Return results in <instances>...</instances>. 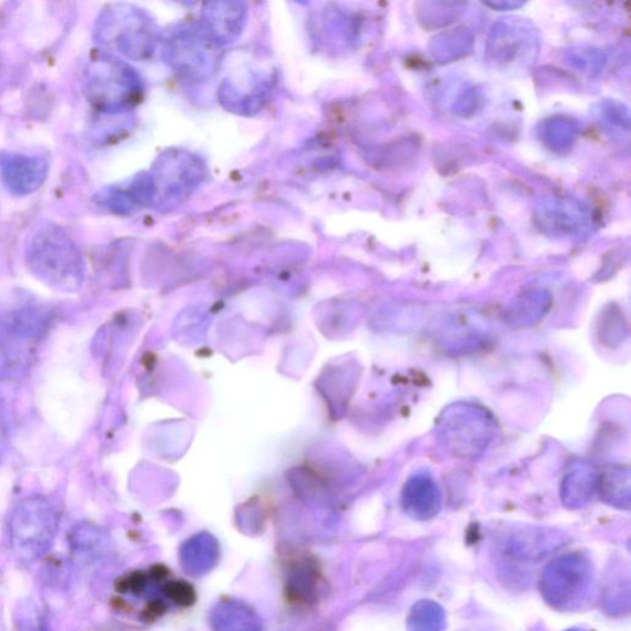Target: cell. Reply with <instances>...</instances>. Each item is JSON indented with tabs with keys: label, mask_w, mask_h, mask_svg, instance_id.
<instances>
[{
	"label": "cell",
	"mask_w": 631,
	"mask_h": 631,
	"mask_svg": "<svg viewBox=\"0 0 631 631\" xmlns=\"http://www.w3.org/2000/svg\"><path fill=\"white\" fill-rule=\"evenodd\" d=\"M564 631H591V630H586V629H582V628H570V629L564 630Z\"/></svg>",
	"instance_id": "9a60e30c"
},
{
	"label": "cell",
	"mask_w": 631,
	"mask_h": 631,
	"mask_svg": "<svg viewBox=\"0 0 631 631\" xmlns=\"http://www.w3.org/2000/svg\"><path fill=\"white\" fill-rule=\"evenodd\" d=\"M28 267L37 278L62 293L82 289L85 264L82 252L61 226L43 221L28 238Z\"/></svg>",
	"instance_id": "6da1fadb"
},
{
	"label": "cell",
	"mask_w": 631,
	"mask_h": 631,
	"mask_svg": "<svg viewBox=\"0 0 631 631\" xmlns=\"http://www.w3.org/2000/svg\"><path fill=\"white\" fill-rule=\"evenodd\" d=\"M215 631H261L256 615L240 603H223L212 620Z\"/></svg>",
	"instance_id": "9c48e42d"
},
{
	"label": "cell",
	"mask_w": 631,
	"mask_h": 631,
	"mask_svg": "<svg viewBox=\"0 0 631 631\" xmlns=\"http://www.w3.org/2000/svg\"><path fill=\"white\" fill-rule=\"evenodd\" d=\"M94 38L109 50L129 59H145L154 48L150 21L139 9L125 4H112L98 17Z\"/></svg>",
	"instance_id": "5b68a950"
},
{
	"label": "cell",
	"mask_w": 631,
	"mask_h": 631,
	"mask_svg": "<svg viewBox=\"0 0 631 631\" xmlns=\"http://www.w3.org/2000/svg\"><path fill=\"white\" fill-rule=\"evenodd\" d=\"M147 187L141 181H135L126 187H106L98 193L95 202L110 213L125 215L132 212L140 203L145 202Z\"/></svg>",
	"instance_id": "ba28073f"
},
{
	"label": "cell",
	"mask_w": 631,
	"mask_h": 631,
	"mask_svg": "<svg viewBox=\"0 0 631 631\" xmlns=\"http://www.w3.org/2000/svg\"><path fill=\"white\" fill-rule=\"evenodd\" d=\"M14 372V359L10 356V352L0 339V379L9 378Z\"/></svg>",
	"instance_id": "5bb4252c"
},
{
	"label": "cell",
	"mask_w": 631,
	"mask_h": 631,
	"mask_svg": "<svg viewBox=\"0 0 631 631\" xmlns=\"http://www.w3.org/2000/svg\"><path fill=\"white\" fill-rule=\"evenodd\" d=\"M49 163L39 156L3 151L0 152V181L9 193L27 196L35 193L45 183Z\"/></svg>",
	"instance_id": "8992f818"
},
{
	"label": "cell",
	"mask_w": 631,
	"mask_h": 631,
	"mask_svg": "<svg viewBox=\"0 0 631 631\" xmlns=\"http://www.w3.org/2000/svg\"><path fill=\"white\" fill-rule=\"evenodd\" d=\"M163 591L169 600L182 607H190L195 601L194 589L185 581H170L164 584Z\"/></svg>",
	"instance_id": "4fadbf2b"
},
{
	"label": "cell",
	"mask_w": 631,
	"mask_h": 631,
	"mask_svg": "<svg viewBox=\"0 0 631 631\" xmlns=\"http://www.w3.org/2000/svg\"><path fill=\"white\" fill-rule=\"evenodd\" d=\"M103 536L101 530L91 525L75 527L71 535V545L80 551H90L101 546Z\"/></svg>",
	"instance_id": "7c38bea8"
},
{
	"label": "cell",
	"mask_w": 631,
	"mask_h": 631,
	"mask_svg": "<svg viewBox=\"0 0 631 631\" xmlns=\"http://www.w3.org/2000/svg\"><path fill=\"white\" fill-rule=\"evenodd\" d=\"M52 323L49 309L23 306L13 309L3 319L7 334L20 339H39L47 334Z\"/></svg>",
	"instance_id": "52a82bcc"
},
{
	"label": "cell",
	"mask_w": 631,
	"mask_h": 631,
	"mask_svg": "<svg viewBox=\"0 0 631 631\" xmlns=\"http://www.w3.org/2000/svg\"><path fill=\"white\" fill-rule=\"evenodd\" d=\"M446 628L445 608L436 601H418L407 617L408 631H445Z\"/></svg>",
	"instance_id": "30bf717a"
},
{
	"label": "cell",
	"mask_w": 631,
	"mask_h": 631,
	"mask_svg": "<svg viewBox=\"0 0 631 631\" xmlns=\"http://www.w3.org/2000/svg\"><path fill=\"white\" fill-rule=\"evenodd\" d=\"M539 589L545 601L559 612L584 611L596 598V572L591 559L574 551L552 560L541 572Z\"/></svg>",
	"instance_id": "7a4b0ae2"
},
{
	"label": "cell",
	"mask_w": 631,
	"mask_h": 631,
	"mask_svg": "<svg viewBox=\"0 0 631 631\" xmlns=\"http://www.w3.org/2000/svg\"><path fill=\"white\" fill-rule=\"evenodd\" d=\"M218 556L215 542L192 540L182 549V564L190 573H205L214 567Z\"/></svg>",
	"instance_id": "8fae6325"
},
{
	"label": "cell",
	"mask_w": 631,
	"mask_h": 631,
	"mask_svg": "<svg viewBox=\"0 0 631 631\" xmlns=\"http://www.w3.org/2000/svg\"><path fill=\"white\" fill-rule=\"evenodd\" d=\"M138 73L123 61L99 52L84 71V91L88 101L105 114L124 113L135 106L141 96Z\"/></svg>",
	"instance_id": "3957f363"
},
{
	"label": "cell",
	"mask_w": 631,
	"mask_h": 631,
	"mask_svg": "<svg viewBox=\"0 0 631 631\" xmlns=\"http://www.w3.org/2000/svg\"><path fill=\"white\" fill-rule=\"evenodd\" d=\"M57 507L47 497L21 501L10 519V541L19 561L38 560L51 548L59 529Z\"/></svg>",
	"instance_id": "277c9868"
}]
</instances>
